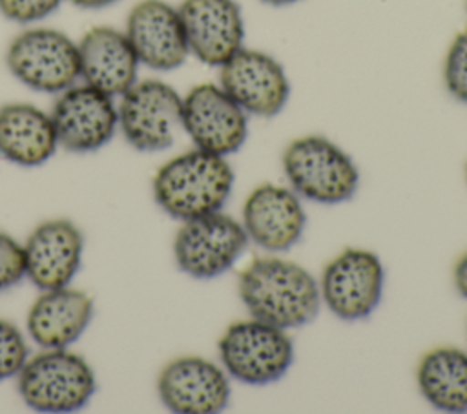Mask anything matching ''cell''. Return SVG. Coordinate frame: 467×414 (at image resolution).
<instances>
[{
    "mask_svg": "<svg viewBox=\"0 0 467 414\" xmlns=\"http://www.w3.org/2000/svg\"><path fill=\"white\" fill-rule=\"evenodd\" d=\"M182 129L195 148L226 157L244 144L248 119L221 86L206 82L182 97Z\"/></svg>",
    "mask_w": 467,
    "mask_h": 414,
    "instance_id": "cell-10",
    "label": "cell"
},
{
    "mask_svg": "<svg viewBox=\"0 0 467 414\" xmlns=\"http://www.w3.org/2000/svg\"><path fill=\"white\" fill-rule=\"evenodd\" d=\"M140 64L171 71L190 55L177 7L164 0H140L126 18L124 29Z\"/></svg>",
    "mask_w": 467,
    "mask_h": 414,
    "instance_id": "cell-15",
    "label": "cell"
},
{
    "mask_svg": "<svg viewBox=\"0 0 467 414\" xmlns=\"http://www.w3.org/2000/svg\"><path fill=\"white\" fill-rule=\"evenodd\" d=\"M5 64L16 80L42 93H60L80 77L77 44L51 27L18 33L7 46Z\"/></svg>",
    "mask_w": 467,
    "mask_h": 414,
    "instance_id": "cell-6",
    "label": "cell"
},
{
    "mask_svg": "<svg viewBox=\"0 0 467 414\" xmlns=\"http://www.w3.org/2000/svg\"><path fill=\"white\" fill-rule=\"evenodd\" d=\"M93 299L69 286L42 290L27 312V332L44 348H66L88 328Z\"/></svg>",
    "mask_w": 467,
    "mask_h": 414,
    "instance_id": "cell-19",
    "label": "cell"
},
{
    "mask_svg": "<svg viewBox=\"0 0 467 414\" xmlns=\"http://www.w3.org/2000/svg\"><path fill=\"white\" fill-rule=\"evenodd\" d=\"M219 86L246 111L255 117L281 113L290 95L285 67L268 53L241 47L223 66Z\"/></svg>",
    "mask_w": 467,
    "mask_h": 414,
    "instance_id": "cell-11",
    "label": "cell"
},
{
    "mask_svg": "<svg viewBox=\"0 0 467 414\" xmlns=\"http://www.w3.org/2000/svg\"><path fill=\"white\" fill-rule=\"evenodd\" d=\"M51 120L58 146L88 153L102 148L119 128L113 97L88 86H69L53 104Z\"/></svg>",
    "mask_w": 467,
    "mask_h": 414,
    "instance_id": "cell-12",
    "label": "cell"
},
{
    "mask_svg": "<svg viewBox=\"0 0 467 414\" xmlns=\"http://www.w3.org/2000/svg\"><path fill=\"white\" fill-rule=\"evenodd\" d=\"M58 140L51 115L26 102L0 108V155L20 166L44 164Z\"/></svg>",
    "mask_w": 467,
    "mask_h": 414,
    "instance_id": "cell-20",
    "label": "cell"
},
{
    "mask_svg": "<svg viewBox=\"0 0 467 414\" xmlns=\"http://www.w3.org/2000/svg\"><path fill=\"white\" fill-rule=\"evenodd\" d=\"M219 356L230 376L248 385L281 379L294 361V343L285 328L244 319L232 323L219 339Z\"/></svg>",
    "mask_w": 467,
    "mask_h": 414,
    "instance_id": "cell-5",
    "label": "cell"
},
{
    "mask_svg": "<svg viewBox=\"0 0 467 414\" xmlns=\"http://www.w3.org/2000/svg\"><path fill=\"white\" fill-rule=\"evenodd\" d=\"M283 170L296 193L321 204H337L354 197L359 171L337 144L306 135L292 140L283 153Z\"/></svg>",
    "mask_w": 467,
    "mask_h": 414,
    "instance_id": "cell-3",
    "label": "cell"
},
{
    "mask_svg": "<svg viewBox=\"0 0 467 414\" xmlns=\"http://www.w3.org/2000/svg\"><path fill=\"white\" fill-rule=\"evenodd\" d=\"M248 235L243 224L221 210L182 221L173 255L177 266L195 279L224 274L243 255Z\"/></svg>",
    "mask_w": 467,
    "mask_h": 414,
    "instance_id": "cell-8",
    "label": "cell"
},
{
    "mask_svg": "<svg viewBox=\"0 0 467 414\" xmlns=\"http://www.w3.org/2000/svg\"><path fill=\"white\" fill-rule=\"evenodd\" d=\"M27 359V347L20 330L0 319V379H7L18 374Z\"/></svg>",
    "mask_w": 467,
    "mask_h": 414,
    "instance_id": "cell-23",
    "label": "cell"
},
{
    "mask_svg": "<svg viewBox=\"0 0 467 414\" xmlns=\"http://www.w3.org/2000/svg\"><path fill=\"white\" fill-rule=\"evenodd\" d=\"M84 235L67 219L40 223L24 244L26 275L40 290L67 286L82 259Z\"/></svg>",
    "mask_w": 467,
    "mask_h": 414,
    "instance_id": "cell-17",
    "label": "cell"
},
{
    "mask_svg": "<svg viewBox=\"0 0 467 414\" xmlns=\"http://www.w3.org/2000/svg\"><path fill=\"white\" fill-rule=\"evenodd\" d=\"M385 283L379 257L363 248H347L323 270L321 301L343 321L368 317L378 306Z\"/></svg>",
    "mask_w": 467,
    "mask_h": 414,
    "instance_id": "cell-9",
    "label": "cell"
},
{
    "mask_svg": "<svg viewBox=\"0 0 467 414\" xmlns=\"http://www.w3.org/2000/svg\"><path fill=\"white\" fill-rule=\"evenodd\" d=\"M71 4H75L77 7H82V9H100V7H106V5H111L119 0H69Z\"/></svg>",
    "mask_w": 467,
    "mask_h": 414,
    "instance_id": "cell-27",
    "label": "cell"
},
{
    "mask_svg": "<svg viewBox=\"0 0 467 414\" xmlns=\"http://www.w3.org/2000/svg\"><path fill=\"white\" fill-rule=\"evenodd\" d=\"M62 0H0V13L13 22L31 24L51 15Z\"/></svg>",
    "mask_w": 467,
    "mask_h": 414,
    "instance_id": "cell-25",
    "label": "cell"
},
{
    "mask_svg": "<svg viewBox=\"0 0 467 414\" xmlns=\"http://www.w3.org/2000/svg\"><path fill=\"white\" fill-rule=\"evenodd\" d=\"M159 398L179 414H213L230 401V383L221 367L199 356L171 359L157 378Z\"/></svg>",
    "mask_w": 467,
    "mask_h": 414,
    "instance_id": "cell-13",
    "label": "cell"
},
{
    "mask_svg": "<svg viewBox=\"0 0 467 414\" xmlns=\"http://www.w3.org/2000/svg\"><path fill=\"white\" fill-rule=\"evenodd\" d=\"M261 2H265L268 5H288V4H296L299 0H261Z\"/></svg>",
    "mask_w": 467,
    "mask_h": 414,
    "instance_id": "cell-28",
    "label": "cell"
},
{
    "mask_svg": "<svg viewBox=\"0 0 467 414\" xmlns=\"http://www.w3.org/2000/svg\"><path fill=\"white\" fill-rule=\"evenodd\" d=\"M454 285H456V290L467 299V252L456 261Z\"/></svg>",
    "mask_w": 467,
    "mask_h": 414,
    "instance_id": "cell-26",
    "label": "cell"
},
{
    "mask_svg": "<svg viewBox=\"0 0 467 414\" xmlns=\"http://www.w3.org/2000/svg\"><path fill=\"white\" fill-rule=\"evenodd\" d=\"M416 379L434 409L467 412V352L454 347L427 352L418 365Z\"/></svg>",
    "mask_w": 467,
    "mask_h": 414,
    "instance_id": "cell-21",
    "label": "cell"
},
{
    "mask_svg": "<svg viewBox=\"0 0 467 414\" xmlns=\"http://www.w3.org/2000/svg\"><path fill=\"white\" fill-rule=\"evenodd\" d=\"M443 82L456 100L467 104V29L458 33L447 49Z\"/></svg>",
    "mask_w": 467,
    "mask_h": 414,
    "instance_id": "cell-22",
    "label": "cell"
},
{
    "mask_svg": "<svg viewBox=\"0 0 467 414\" xmlns=\"http://www.w3.org/2000/svg\"><path fill=\"white\" fill-rule=\"evenodd\" d=\"M232 188L234 171L226 159L201 148L170 159L153 177L155 202L179 221L221 210Z\"/></svg>",
    "mask_w": 467,
    "mask_h": 414,
    "instance_id": "cell-2",
    "label": "cell"
},
{
    "mask_svg": "<svg viewBox=\"0 0 467 414\" xmlns=\"http://www.w3.org/2000/svg\"><path fill=\"white\" fill-rule=\"evenodd\" d=\"M239 297L254 319L285 330L310 323L321 305L314 275L281 257L254 259L239 275Z\"/></svg>",
    "mask_w": 467,
    "mask_h": 414,
    "instance_id": "cell-1",
    "label": "cell"
},
{
    "mask_svg": "<svg viewBox=\"0 0 467 414\" xmlns=\"http://www.w3.org/2000/svg\"><path fill=\"white\" fill-rule=\"evenodd\" d=\"M243 228L250 241L270 252L292 248L303 235L306 215L294 190L261 184L243 204Z\"/></svg>",
    "mask_w": 467,
    "mask_h": 414,
    "instance_id": "cell-16",
    "label": "cell"
},
{
    "mask_svg": "<svg viewBox=\"0 0 467 414\" xmlns=\"http://www.w3.org/2000/svg\"><path fill=\"white\" fill-rule=\"evenodd\" d=\"M77 47L84 84L109 97H120L137 80L140 62L124 31L109 26L91 27Z\"/></svg>",
    "mask_w": 467,
    "mask_h": 414,
    "instance_id": "cell-18",
    "label": "cell"
},
{
    "mask_svg": "<svg viewBox=\"0 0 467 414\" xmlns=\"http://www.w3.org/2000/svg\"><path fill=\"white\" fill-rule=\"evenodd\" d=\"M26 275L24 246L0 232V290L16 285Z\"/></svg>",
    "mask_w": 467,
    "mask_h": 414,
    "instance_id": "cell-24",
    "label": "cell"
},
{
    "mask_svg": "<svg viewBox=\"0 0 467 414\" xmlns=\"http://www.w3.org/2000/svg\"><path fill=\"white\" fill-rule=\"evenodd\" d=\"M16 378L26 405L40 412L82 409L95 392L91 367L82 356L66 348H47L26 359Z\"/></svg>",
    "mask_w": 467,
    "mask_h": 414,
    "instance_id": "cell-4",
    "label": "cell"
},
{
    "mask_svg": "<svg viewBox=\"0 0 467 414\" xmlns=\"http://www.w3.org/2000/svg\"><path fill=\"white\" fill-rule=\"evenodd\" d=\"M188 51L221 67L243 47L244 20L235 0H182L177 7Z\"/></svg>",
    "mask_w": 467,
    "mask_h": 414,
    "instance_id": "cell-14",
    "label": "cell"
},
{
    "mask_svg": "<svg viewBox=\"0 0 467 414\" xmlns=\"http://www.w3.org/2000/svg\"><path fill=\"white\" fill-rule=\"evenodd\" d=\"M119 128L139 151L170 148L182 129V97L157 78L135 80L120 95Z\"/></svg>",
    "mask_w": 467,
    "mask_h": 414,
    "instance_id": "cell-7",
    "label": "cell"
}]
</instances>
